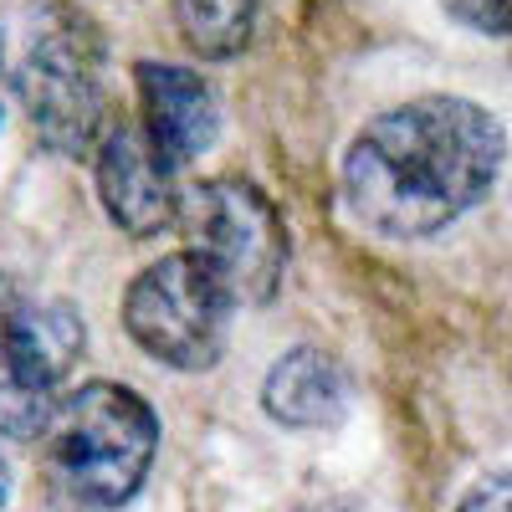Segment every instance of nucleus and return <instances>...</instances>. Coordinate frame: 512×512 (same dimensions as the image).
I'll return each mask as SVG.
<instances>
[{"mask_svg":"<svg viewBox=\"0 0 512 512\" xmlns=\"http://www.w3.org/2000/svg\"><path fill=\"white\" fill-rule=\"evenodd\" d=\"M303 512H349V507H303Z\"/></svg>","mask_w":512,"mask_h":512,"instance_id":"nucleus-14","label":"nucleus"},{"mask_svg":"<svg viewBox=\"0 0 512 512\" xmlns=\"http://www.w3.org/2000/svg\"><path fill=\"white\" fill-rule=\"evenodd\" d=\"M507 159L502 123L472 98H410L374 113L344 154L354 221L390 241H425L477 210Z\"/></svg>","mask_w":512,"mask_h":512,"instance_id":"nucleus-1","label":"nucleus"},{"mask_svg":"<svg viewBox=\"0 0 512 512\" xmlns=\"http://www.w3.org/2000/svg\"><path fill=\"white\" fill-rule=\"evenodd\" d=\"M159 456L154 405L113 379H88L67 390L41 431V477L72 512L128 507Z\"/></svg>","mask_w":512,"mask_h":512,"instance_id":"nucleus-2","label":"nucleus"},{"mask_svg":"<svg viewBox=\"0 0 512 512\" xmlns=\"http://www.w3.org/2000/svg\"><path fill=\"white\" fill-rule=\"evenodd\" d=\"M82 349L88 328L67 297L0 282V436L31 441L47 431Z\"/></svg>","mask_w":512,"mask_h":512,"instance_id":"nucleus-3","label":"nucleus"},{"mask_svg":"<svg viewBox=\"0 0 512 512\" xmlns=\"http://www.w3.org/2000/svg\"><path fill=\"white\" fill-rule=\"evenodd\" d=\"M6 502H11V461L0 456V507H6Z\"/></svg>","mask_w":512,"mask_h":512,"instance_id":"nucleus-13","label":"nucleus"},{"mask_svg":"<svg viewBox=\"0 0 512 512\" xmlns=\"http://www.w3.org/2000/svg\"><path fill=\"white\" fill-rule=\"evenodd\" d=\"M185 236L200 262L226 282L236 308H262L287 272V226L251 180H210L185 200Z\"/></svg>","mask_w":512,"mask_h":512,"instance_id":"nucleus-5","label":"nucleus"},{"mask_svg":"<svg viewBox=\"0 0 512 512\" xmlns=\"http://www.w3.org/2000/svg\"><path fill=\"white\" fill-rule=\"evenodd\" d=\"M175 26L185 47L205 62H231L246 52L256 26V0H175Z\"/></svg>","mask_w":512,"mask_h":512,"instance_id":"nucleus-10","label":"nucleus"},{"mask_svg":"<svg viewBox=\"0 0 512 512\" xmlns=\"http://www.w3.org/2000/svg\"><path fill=\"white\" fill-rule=\"evenodd\" d=\"M456 512H512V466L487 472L472 492L456 502Z\"/></svg>","mask_w":512,"mask_h":512,"instance_id":"nucleus-11","label":"nucleus"},{"mask_svg":"<svg viewBox=\"0 0 512 512\" xmlns=\"http://www.w3.org/2000/svg\"><path fill=\"white\" fill-rule=\"evenodd\" d=\"M134 82H139V123L144 134L175 159V164H190L200 159L221 134V103H216V88L190 72V67H175V62H139L134 67Z\"/></svg>","mask_w":512,"mask_h":512,"instance_id":"nucleus-8","label":"nucleus"},{"mask_svg":"<svg viewBox=\"0 0 512 512\" xmlns=\"http://www.w3.org/2000/svg\"><path fill=\"white\" fill-rule=\"evenodd\" d=\"M16 98L57 154H82L103 134V47L82 21H52L31 36V47L16 67Z\"/></svg>","mask_w":512,"mask_h":512,"instance_id":"nucleus-6","label":"nucleus"},{"mask_svg":"<svg viewBox=\"0 0 512 512\" xmlns=\"http://www.w3.org/2000/svg\"><path fill=\"white\" fill-rule=\"evenodd\" d=\"M236 297L195 251H175L149 262L123 292V333L180 374H205L226 354Z\"/></svg>","mask_w":512,"mask_h":512,"instance_id":"nucleus-4","label":"nucleus"},{"mask_svg":"<svg viewBox=\"0 0 512 512\" xmlns=\"http://www.w3.org/2000/svg\"><path fill=\"white\" fill-rule=\"evenodd\" d=\"M175 159H169L144 123H108L98 139V195L113 226L128 236H159L180 216V185H175Z\"/></svg>","mask_w":512,"mask_h":512,"instance_id":"nucleus-7","label":"nucleus"},{"mask_svg":"<svg viewBox=\"0 0 512 512\" xmlns=\"http://www.w3.org/2000/svg\"><path fill=\"white\" fill-rule=\"evenodd\" d=\"M456 11L482 31H507L512 26V6H497V0H456Z\"/></svg>","mask_w":512,"mask_h":512,"instance_id":"nucleus-12","label":"nucleus"},{"mask_svg":"<svg viewBox=\"0 0 512 512\" xmlns=\"http://www.w3.org/2000/svg\"><path fill=\"white\" fill-rule=\"evenodd\" d=\"M262 410L287 431H333L349 415V379L323 349H287L262 379Z\"/></svg>","mask_w":512,"mask_h":512,"instance_id":"nucleus-9","label":"nucleus"}]
</instances>
